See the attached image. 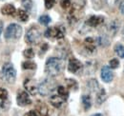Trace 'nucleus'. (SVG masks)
Returning a JSON list of instances; mask_svg holds the SVG:
<instances>
[{"instance_id":"obj_1","label":"nucleus","mask_w":124,"mask_h":116,"mask_svg":"<svg viewBox=\"0 0 124 116\" xmlns=\"http://www.w3.org/2000/svg\"><path fill=\"white\" fill-rule=\"evenodd\" d=\"M63 67H64V62L62 58L50 57L48 58L45 64V72L51 77H54L61 72Z\"/></svg>"},{"instance_id":"obj_2","label":"nucleus","mask_w":124,"mask_h":116,"mask_svg":"<svg viewBox=\"0 0 124 116\" xmlns=\"http://www.w3.org/2000/svg\"><path fill=\"white\" fill-rule=\"evenodd\" d=\"M1 76H2V79L8 84H14L16 82V71L12 63L7 62L2 66Z\"/></svg>"},{"instance_id":"obj_3","label":"nucleus","mask_w":124,"mask_h":116,"mask_svg":"<svg viewBox=\"0 0 124 116\" xmlns=\"http://www.w3.org/2000/svg\"><path fill=\"white\" fill-rule=\"evenodd\" d=\"M22 35V27L18 24H10L5 29L4 36L6 39H18Z\"/></svg>"},{"instance_id":"obj_4","label":"nucleus","mask_w":124,"mask_h":116,"mask_svg":"<svg viewBox=\"0 0 124 116\" xmlns=\"http://www.w3.org/2000/svg\"><path fill=\"white\" fill-rule=\"evenodd\" d=\"M54 88H55V82L50 78H46L38 85V92L42 96H47L50 93H52Z\"/></svg>"},{"instance_id":"obj_5","label":"nucleus","mask_w":124,"mask_h":116,"mask_svg":"<svg viewBox=\"0 0 124 116\" xmlns=\"http://www.w3.org/2000/svg\"><path fill=\"white\" fill-rule=\"evenodd\" d=\"M41 37V32L37 27H31L28 29L26 36H25V40L28 44H36Z\"/></svg>"},{"instance_id":"obj_6","label":"nucleus","mask_w":124,"mask_h":116,"mask_svg":"<svg viewBox=\"0 0 124 116\" xmlns=\"http://www.w3.org/2000/svg\"><path fill=\"white\" fill-rule=\"evenodd\" d=\"M45 36L48 38H56V39H62L65 35V29L62 26H56L48 28L45 30Z\"/></svg>"},{"instance_id":"obj_7","label":"nucleus","mask_w":124,"mask_h":116,"mask_svg":"<svg viewBox=\"0 0 124 116\" xmlns=\"http://www.w3.org/2000/svg\"><path fill=\"white\" fill-rule=\"evenodd\" d=\"M16 102L19 107H26L31 104V100L29 96V93L25 90H18V93L16 96Z\"/></svg>"},{"instance_id":"obj_8","label":"nucleus","mask_w":124,"mask_h":116,"mask_svg":"<svg viewBox=\"0 0 124 116\" xmlns=\"http://www.w3.org/2000/svg\"><path fill=\"white\" fill-rule=\"evenodd\" d=\"M10 100H9V93L6 88L0 87V109L7 110L10 107Z\"/></svg>"},{"instance_id":"obj_9","label":"nucleus","mask_w":124,"mask_h":116,"mask_svg":"<svg viewBox=\"0 0 124 116\" xmlns=\"http://www.w3.org/2000/svg\"><path fill=\"white\" fill-rule=\"evenodd\" d=\"M83 70V64L76 58L70 59L68 63V71L72 73H78Z\"/></svg>"},{"instance_id":"obj_10","label":"nucleus","mask_w":124,"mask_h":116,"mask_svg":"<svg viewBox=\"0 0 124 116\" xmlns=\"http://www.w3.org/2000/svg\"><path fill=\"white\" fill-rule=\"evenodd\" d=\"M24 87L31 95H35L38 92V85L36 84L35 80L31 78H28L24 81Z\"/></svg>"},{"instance_id":"obj_11","label":"nucleus","mask_w":124,"mask_h":116,"mask_svg":"<svg viewBox=\"0 0 124 116\" xmlns=\"http://www.w3.org/2000/svg\"><path fill=\"white\" fill-rule=\"evenodd\" d=\"M101 79L105 83H110L114 79V73L112 72V69L108 66H104L101 69V73H100Z\"/></svg>"},{"instance_id":"obj_12","label":"nucleus","mask_w":124,"mask_h":116,"mask_svg":"<svg viewBox=\"0 0 124 116\" xmlns=\"http://www.w3.org/2000/svg\"><path fill=\"white\" fill-rule=\"evenodd\" d=\"M104 22V17L103 16H100V15H92L90 16L87 21H86V24L90 27H93L95 28L97 26H99L100 24H102Z\"/></svg>"},{"instance_id":"obj_13","label":"nucleus","mask_w":124,"mask_h":116,"mask_svg":"<svg viewBox=\"0 0 124 116\" xmlns=\"http://www.w3.org/2000/svg\"><path fill=\"white\" fill-rule=\"evenodd\" d=\"M84 46L87 51L91 53L96 51V42H95V39H93V37H87L84 40Z\"/></svg>"},{"instance_id":"obj_14","label":"nucleus","mask_w":124,"mask_h":116,"mask_svg":"<svg viewBox=\"0 0 124 116\" xmlns=\"http://www.w3.org/2000/svg\"><path fill=\"white\" fill-rule=\"evenodd\" d=\"M66 102L65 99H63L61 96H59L58 94H55V95H53L51 96L50 98V103L54 107V108H60L62 107V105Z\"/></svg>"},{"instance_id":"obj_15","label":"nucleus","mask_w":124,"mask_h":116,"mask_svg":"<svg viewBox=\"0 0 124 116\" xmlns=\"http://www.w3.org/2000/svg\"><path fill=\"white\" fill-rule=\"evenodd\" d=\"M16 13V8L12 4H6L1 8V14L4 15H15Z\"/></svg>"},{"instance_id":"obj_16","label":"nucleus","mask_w":124,"mask_h":116,"mask_svg":"<svg viewBox=\"0 0 124 116\" xmlns=\"http://www.w3.org/2000/svg\"><path fill=\"white\" fill-rule=\"evenodd\" d=\"M107 29H108L109 32L111 33V35H116V32H117V30L119 29V23H118V21H117V20H113V21H111V22L109 23Z\"/></svg>"},{"instance_id":"obj_17","label":"nucleus","mask_w":124,"mask_h":116,"mask_svg":"<svg viewBox=\"0 0 124 116\" xmlns=\"http://www.w3.org/2000/svg\"><path fill=\"white\" fill-rule=\"evenodd\" d=\"M36 109H37L38 113H39L41 116H48V114H49L48 107H47L44 103H41V102L37 103V105H36Z\"/></svg>"},{"instance_id":"obj_18","label":"nucleus","mask_w":124,"mask_h":116,"mask_svg":"<svg viewBox=\"0 0 124 116\" xmlns=\"http://www.w3.org/2000/svg\"><path fill=\"white\" fill-rule=\"evenodd\" d=\"M107 98V94H106V91L104 88H101L99 91H97V94H96V104L97 105H101L103 102L106 100Z\"/></svg>"},{"instance_id":"obj_19","label":"nucleus","mask_w":124,"mask_h":116,"mask_svg":"<svg viewBox=\"0 0 124 116\" xmlns=\"http://www.w3.org/2000/svg\"><path fill=\"white\" fill-rule=\"evenodd\" d=\"M95 42H96V45H98L100 47H107L110 44V39L106 35H101L95 39Z\"/></svg>"},{"instance_id":"obj_20","label":"nucleus","mask_w":124,"mask_h":116,"mask_svg":"<svg viewBox=\"0 0 124 116\" xmlns=\"http://www.w3.org/2000/svg\"><path fill=\"white\" fill-rule=\"evenodd\" d=\"M82 104L84 106V109L85 110H88L91 109L92 107V99H91V96L88 95V94H85L82 96Z\"/></svg>"},{"instance_id":"obj_21","label":"nucleus","mask_w":124,"mask_h":116,"mask_svg":"<svg viewBox=\"0 0 124 116\" xmlns=\"http://www.w3.org/2000/svg\"><path fill=\"white\" fill-rule=\"evenodd\" d=\"M65 83H66V86H67V88H68V89L78 90V84L75 79H66V80H65Z\"/></svg>"},{"instance_id":"obj_22","label":"nucleus","mask_w":124,"mask_h":116,"mask_svg":"<svg viewBox=\"0 0 124 116\" xmlns=\"http://www.w3.org/2000/svg\"><path fill=\"white\" fill-rule=\"evenodd\" d=\"M57 94L59 96H61L63 99L67 100L68 97H69V91H68V88H66L63 86H59L57 87Z\"/></svg>"},{"instance_id":"obj_23","label":"nucleus","mask_w":124,"mask_h":116,"mask_svg":"<svg viewBox=\"0 0 124 116\" xmlns=\"http://www.w3.org/2000/svg\"><path fill=\"white\" fill-rule=\"evenodd\" d=\"M87 86H88L90 90L97 91V89H98V82L95 79H91V80H89L87 82Z\"/></svg>"},{"instance_id":"obj_24","label":"nucleus","mask_w":124,"mask_h":116,"mask_svg":"<svg viewBox=\"0 0 124 116\" xmlns=\"http://www.w3.org/2000/svg\"><path fill=\"white\" fill-rule=\"evenodd\" d=\"M36 64L32 61H25L22 63V69L23 70H35L36 69Z\"/></svg>"},{"instance_id":"obj_25","label":"nucleus","mask_w":124,"mask_h":116,"mask_svg":"<svg viewBox=\"0 0 124 116\" xmlns=\"http://www.w3.org/2000/svg\"><path fill=\"white\" fill-rule=\"evenodd\" d=\"M115 52L120 58H124V46L121 44H117L115 47Z\"/></svg>"},{"instance_id":"obj_26","label":"nucleus","mask_w":124,"mask_h":116,"mask_svg":"<svg viewBox=\"0 0 124 116\" xmlns=\"http://www.w3.org/2000/svg\"><path fill=\"white\" fill-rule=\"evenodd\" d=\"M21 5H22V7L27 12H30V11H31V9H32L33 3H32V0H22L21 1Z\"/></svg>"},{"instance_id":"obj_27","label":"nucleus","mask_w":124,"mask_h":116,"mask_svg":"<svg viewBox=\"0 0 124 116\" xmlns=\"http://www.w3.org/2000/svg\"><path fill=\"white\" fill-rule=\"evenodd\" d=\"M38 21H39V23H40L41 25H43V26H47V25H49V24L51 23L52 19H51V17H50L49 15L44 14V15H41V16L39 17Z\"/></svg>"},{"instance_id":"obj_28","label":"nucleus","mask_w":124,"mask_h":116,"mask_svg":"<svg viewBox=\"0 0 124 116\" xmlns=\"http://www.w3.org/2000/svg\"><path fill=\"white\" fill-rule=\"evenodd\" d=\"M17 15H18L19 20H21L22 22H26V21H28V19H29V15L27 14V12L24 11V10H19V11L17 12Z\"/></svg>"},{"instance_id":"obj_29","label":"nucleus","mask_w":124,"mask_h":116,"mask_svg":"<svg viewBox=\"0 0 124 116\" xmlns=\"http://www.w3.org/2000/svg\"><path fill=\"white\" fill-rule=\"evenodd\" d=\"M23 55L26 58H33L35 54H34V51L32 49H27L23 51Z\"/></svg>"},{"instance_id":"obj_30","label":"nucleus","mask_w":124,"mask_h":116,"mask_svg":"<svg viewBox=\"0 0 124 116\" xmlns=\"http://www.w3.org/2000/svg\"><path fill=\"white\" fill-rule=\"evenodd\" d=\"M109 66H110L111 69H116V68H118V66H119V61H118V59H116V58L111 59V60H110V63H109Z\"/></svg>"},{"instance_id":"obj_31","label":"nucleus","mask_w":124,"mask_h":116,"mask_svg":"<svg viewBox=\"0 0 124 116\" xmlns=\"http://www.w3.org/2000/svg\"><path fill=\"white\" fill-rule=\"evenodd\" d=\"M44 2H45V7H46V9L50 10V9H52V8L54 7V3H55V0H44Z\"/></svg>"},{"instance_id":"obj_32","label":"nucleus","mask_w":124,"mask_h":116,"mask_svg":"<svg viewBox=\"0 0 124 116\" xmlns=\"http://www.w3.org/2000/svg\"><path fill=\"white\" fill-rule=\"evenodd\" d=\"M70 5H71L70 0H62L61 1V6L63 9H67V8H69Z\"/></svg>"},{"instance_id":"obj_33","label":"nucleus","mask_w":124,"mask_h":116,"mask_svg":"<svg viewBox=\"0 0 124 116\" xmlns=\"http://www.w3.org/2000/svg\"><path fill=\"white\" fill-rule=\"evenodd\" d=\"M25 116H38V114L35 110H30L28 113L25 114Z\"/></svg>"},{"instance_id":"obj_34","label":"nucleus","mask_w":124,"mask_h":116,"mask_svg":"<svg viewBox=\"0 0 124 116\" xmlns=\"http://www.w3.org/2000/svg\"><path fill=\"white\" fill-rule=\"evenodd\" d=\"M106 2L108 3L110 6H113V5H116V3L117 2V0H106Z\"/></svg>"},{"instance_id":"obj_35","label":"nucleus","mask_w":124,"mask_h":116,"mask_svg":"<svg viewBox=\"0 0 124 116\" xmlns=\"http://www.w3.org/2000/svg\"><path fill=\"white\" fill-rule=\"evenodd\" d=\"M119 10H120V12L124 14V1H122V2L120 3V8H119Z\"/></svg>"},{"instance_id":"obj_36","label":"nucleus","mask_w":124,"mask_h":116,"mask_svg":"<svg viewBox=\"0 0 124 116\" xmlns=\"http://www.w3.org/2000/svg\"><path fill=\"white\" fill-rule=\"evenodd\" d=\"M41 50H42V51H47V50H48V44H43L42 47H41Z\"/></svg>"},{"instance_id":"obj_37","label":"nucleus","mask_w":124,"mask_h":116,"mask_svg":"<svg viewBox=\"0 0 124 116\" xmlns=\"http://www.w3.org/2000/svg\"><path fill=\"white\" fill-rule=\"evenodd\" d=\"M2 30H3V25H2V23H0V34H1Z\"/></svg>"},{"instance_id":"obj_38","label":"nucleus","mask_w":124,"mask_h":116,"mask_svg":"<svg viewBox=\"0 0 124 116\" xmlns=\"http://www.w3.org/2000/svg\"><path fill=\"white\" fill-rule=\"evenodd\" d=\"M92 116H103L101 113H95V114H93Z\"/></svg>"},{"instance_id":"obj_39","label":"nucleus","mask_w":124,"mask_h":116,"mask_svg":"<svg viewBox=\"0 0 124 116\" xmlns=\"http://www.w3.org/2000/svg\"><path fill=\"white\" fill-rule=\"evenodd\" d=\"M122 36H123V38H124V28H123V29H122Z\"/></svg>"}]
</instances>
